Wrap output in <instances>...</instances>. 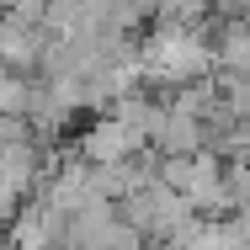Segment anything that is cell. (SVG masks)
I'll return each instance as SVG.
<instances>
[{
    "mask_svg": "<svg viewBox=\"0 0 250 250\" xmlns=\"http://www.w3.org/2000/svg\"><path fill=\"white\" fill-rule=\"evenodd\" d=\"M149 144L160 154H202V149H208V123L192 117V112L165 106V123H160V133H154Z\"/></svg>",
    "mask_w": 250,
    "mask_h": 250,
    "instance_id": "cell-3",
    "label": "cell"
},
{
    "mask_svg": "<svg viewBox=\"0 0 250 250\" xmlns=\"http://www.w3.org/2000/svg\"><path fill=\"white\" fill-rule=\"evenodd\" d=\"M208 11H213V0H160L154 21H165V27H202Z\"/></svg>",
    "mask_w": 250,
    "mask_h": 250,
    "instance_id": "cell-5",
    "label": "cell"
},
{
    "mask_svg": "<svg viewBox=\"0 0 250 250\" xmlns=\"http://www.w3.org/2000/svg\"><path fill=\"white\" fill-rule=\"evenodd\" d=\"M48 5H53V0H11V11H16V16H27V21H43V16H48Z\"/></svg>",
    "mask_w": 250,
    "mask_h": 250,
    "instance_id": "cell-6",
    "label": "cell"
},
{
    "mask_svg": "<svg viewBox=\"0 0 250 250\" xmlns=\"http://www.w3.org/2000/svg\"><path fill=\"white\" fill-rule=\"evenodd\" d=\"M48 48H53V32L43 27V21H27V16H16V11L0 16V64H5V69L38 75Z\"/></svg>",
    "mask_w": 250,
    "mask_h": 250,
    "instance_id": "cell-1",
    "label": "cell"
},
{
    "mask_svg": "<svg viewBox=\"0 0 250 250\" xmlns=\"http://www.w3.org/2000/svg\"><path fill=\"white\" fill-rule=\"evenodd\" d=\"M144 149V139L133 128H123L117 117H96L85 133H80V160L85 165H123L128 154Z\"/></svg>",
    "mask_w": 250,
    "mask_h": 250,
    "instance_id": "cell-2",
    "label": "cell"
},
{
    "mask_svg": "<svg viewBox=\"0 0 250 250\" xmlns=\"http://www.w3.org/2000/svg\"><path fill=\"white\" fill-rule=\"evenodd\" d=\"M32 96H38V75H16L0 64V117H32Z\"/></svg>",
    "mask_w": 250,
    "mask_h": 250,
    "instance_id": "cell-4",
    "label": "cell"
}]
</instances>
